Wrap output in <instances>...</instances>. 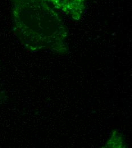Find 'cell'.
Instances as JSON below:
<instances>
[{
  "instance_id": "obj_1",
  "label": "cell",
  "mask_w": 132,
  "mask_h": 148,
  "mask_svg": "<svg viewBox=\"0 0 132 148\" xmlns=\"http://www.w3.org/2000/svg\"><path fill=\"white\" fill-rule=\"evenodd\" d=\"M10 1L16 32L27 49L34 51L66 50L67 29L46 0Z\"/></svg>"
},
{
  "instance_id": "obj_2",
  "label": "cell",
  "mask_w": 132,
  "mask_h": 148,
  "mask_svg": "<svg viewBox=\"0 0 132 148\" xmlns=\"http://www.w3.org/2000/svg\"><path fill=\"white\" fill-rule=\"evenodd\" d=\"M55 8L75 20L81 17L85 10V0H46Z\"/></svg>"
}]
</instances>
